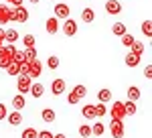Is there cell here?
Masks as SVG:
<instances>
[{"instance_id":"cell-1","label":"cell","mask_w":152,"mask_h":138,"mask_svg":"<svg viewBox=\"0 0 152 138\" xmlns=\"http://www.w3.org/2000/svg\"><path fill=\"white\" fill-rule=\"evenodd\" d=\"M28 21V10L24 8L23 4L12 6L10 8V23H26Z\"/></svg>"},{"instance_id":"cell-33","label":"cell","mask_w":152,"mask_h":138,"mask_svg":"<svg viewBox=\"0 0 152 138\" xmlns=\"http://www.w3.org/2000/svg\"><path fill=\"white\" fill-rule=\"evenodd\" d=\"M79 134H81V138H89L91 136V126H87V124L79 126Z\"/></svg>"},{"instance_id":"cell-8","label":"cell","mask_w":152,"mask_h":138,"mask_svg":"<svg viewBox=\"0 0 152 138\" xmlns=\"http://www.w3.org/2000/svg\"><path fill=\"white\" fill-rule=\"evenodd\" d=\"M65 87H67V83H65V79H61V77L53 79V83H51V92H53V95H61V93L65 92Z\"/></svg>"},{"instance_id":"cell-10","label":"cell","mask_w":152,"mask_h":138,"mask_svg":"<svg viewBox=\"0 0 152 138\" xmlns=\"http://www.w3.org/2000/svg\"><path fill=\"white\" fill-rule=\"evenodd\" d=\"M105 12L107 14H120L122 12V4H120V0H107L105 2Z\"/></svg>"},{"instance_id":"cell-18","label":"cell","mask_w":152,"mask_h":138,"mask_svg":"<svg viewBox=\"0 0 152 138\" xmlns=\"http://www.w3.org/2000/svg\"><path fill=\"white\" fill-rule=\"evenodd\" d=\"M140 59H142L140 55H136V53H132V51H130L124 61H126V65H128V67H136V65L140 63Z\"/></svg>"},{"instance_id":"cell-26","label":"cell","mask_w":152,"mask_h":138,"mask_svg":"<svg viewBox=\"0 0 152 138\" xmlns=\"http://www.w3.org/2000/svg\"><path fill=\"white\" fill-rule=\"evenodd\" d=\"M23 53H24V61H33V59H37V49L35 47H26Z\"/></svg>"},{"instance_id":"cell-29","label":"cell","mask_w":152,"mask_h":138,"mask_svg":"<svg viewBox=\"0 0 152 138\" xmlns=\"http://www.w3.org/2000/svg\"><path fill=\"white\" fill-rule=\"evenodd\" d=\"M142 33L146 34V37H148V39H150V37H152V21H150V18H148V21H144V23H142Z\"/></svg>"},{"instance_id":"cell-14","label":"cell","mask_w":152,"mask_h":138,"mask_svg":"<svg viewBox=\"0 0 152 138\" xmlns=\"http://www.w3.org/2000/svg\"><path fill=\"white\" fill-rule=\"evenodd\" d=\"M28 93H31L33 98H41V95L45 93V85H43V83H31V90H28Z\"/></svg>"},{"instance_id":"cell-19","label":"cell","mask_w":152,"mask_h":138,"mask_svg":"<svg viewBox=\"0 0 152 138\" xmlns=\"http://www.w3.org/2000/svg\"><path fill=\"white\" fill-rule=\"evenodd\" d=\"M41 118L47 122V124H51V122H55V110L53 108H45L43 112H41Z\"/></svg>"},{"instance_id":"cell-27","label":"cell","mask_w":152,"mask_h":138,"mask_svg":"<svg viewBox=\"0 0 152 138\" xmlns=\"http://www.w3.org/2000/svg\"><path fill=\"white\" fill-rule=\"evenodd\" d=\"M112 33L118 34V37H122L124 33H128V31H126V24H124V23H116L114 26H112Z\"/></svg>"},{"instance_id":"cell-36","label":"cell","mask_w":152,"mask_h":138,"mask_svg":"<svg viewBox=\"0 0 152 138\" xmlns=\"http://www.w3.org/2000/svg\"><path fill=\"white\" fill-rule=\"evenodd\" d=\"M67 104H71V106L79 104V95H77L75 92H69V95H67Z\"/></svg>"},{"instance_id":"cell-16","label":"cell","mask_w":152,"mask_h":138,"mask_svg":"<svg viewBox=\"0 0 152 138\" xmlns=\"http://www.w3.org/2000/svg\"><path fill=\"white\" fill-rule=\"evenodd\" d=\"M81 114L85 120H95V112H94V104H85L81 108Z\"/></svg>"},{"instance_id":"cell-9","label":"cell","mask_w":152,"mask_h":138,"mask_svg":"<svg viewBox=\"0 0 152 138\" xmlns=\"http://www.w3.org/2000/svg\"><path fill=\"white\" fill-rule=\"evenodd\" d=\"M4 120H6L10 126H18V124H23V114H20V110H14L10 114H6Z\"/></svg>"},{"instance_id":"cell-46","label":"cell","mask_w":152,"mask_h":138,"mask_svg":"<svg viewBox=\"0 0 152 138\" xmlns=\"http://www.w3.org/2000/svg\"><path fill=\"white\" fill-rule=\"evenodd\" d=\"M28 2H31V4H39L41 0H28Z\"/></svg>"},{"instance_id":"cell-12","label":"cell","mask_w":152,"mask_h":138,"mask_svg":"<svg viewBox=\"0 0 152 138\" xmlns=\"http://www.w3.org/2000/svg\"><path fill=\"white\" fill-rule=\"evenodd\" d=\"M18 41V31L16 29H6L4 31V43H16Z\"/></svg>"},{"instance_id":"cell-42","label":"cell","mask_w":152,"mask_h":138,"mask_svg":"<svg viewBox=\"0 0 152 138\" xmlns=\"http://www.w3.org/2000/svg\"><path fill=\"white\" fill-rule=\"evenodd\" d=\"M144 75H146L148 79H150V77H152V65H148V67L144 69Z\"/></svg>"},{"instance_id":"cell-44","label":"cell","mask_w":152,"mask_h":138,"mask_svg":"<svg viewBox=\"0 0 152 138\" xmlns=\"http://www.w3.org/2000/svg\"><path fill=\"white\" fill-rule=\"evenodd\" d=\"M4 45V29H2V26H0V47Z\"/></svg>"},{"instance_id":"cell-45","label":"cell","mask_w":152,"mask_h":138,"mask_svg":"<svg viewBox=\"0 0 152 138\" xmlns=\"http://www.w3.org/2000/svg\"><path fill=\"white\" fill-rule=\"evenodd\" d=\"M53 138H67L65 134H53Z\"/></svg>"},{"instance_id":"cell-25","label":"cell","mask_w":152,"mask_h":138,"mask_svg":"<svg viewBox=\"0 0 152 138\" xmlns=\"http://www.w3.org/2000/svg\"><path fill=\"white\" fill-rule=\"evenodd\" d=\"M130 51L142 57V55H144V43H138V41H134V43L130 45Z\"/></svg>"},{"instance_id":"cell-22","label":"cell","mask_w":152,"mask_h":138,"mask_svg":"<svg viewBox=\"0 0 152 138\" xmlns=\"http://www.w3.org/2000/svg\"><path fill=\"white\" fill-rule=\"evenodd\" d=\"M140 90H138V87H136V85H130L128 87V100H132V102H138V100H140Z\"/></svg>"},{"instance_id":"cell-5","label":"cell","mask_w":152,"mask_h":138,"mask_svg":"<svg viewBox=\"0 0 152 138\" xmlns=\"http://www.w3.org/2000/svg\"><path fill=\"white\" fill-rule=\"evenodd\" d=\"M110 130H112V136H114V138H122V136H124V120H116V118H112Z\"/></svg>"},{"instance_id":"cell-17","label":"cell","mask_w":152,"mask_h":138,"mask_svg":"<svg viewBox=\"0 0 152 138\" xmlns=\"http://www.w3.org/2000/svg\"><path fill=\"white\" fill-rule=\"evenodd\" d=\"M57 31H59V18H55V16L47 18V33L49 34H55Z\"/></svg>"},{"instance_id":"cell-39","label":"cell","mask_w":152,"mask_h":138,"mask_svg":"<svg viewBox=\"0 0 152 138\" xmlns=\"http://www.w3.org/2000/svg\"><path fill=\"white\" fill-rule=\"evenodd\" d=\"M37 138H53V132H49V130H41V132H37Z\"/></svg>"},{"instance_id":"cell-13","label":"cell","mask_w":152,"mask_h":138,"mask_svg":"<svg viewBox=\"0 0 152 138\" xmlns=\"http://www.w3.org/2000/svg\"><path fill=\"white\" fill-rule=\"evenodd\" d=\"M26 100H24V93H16V95H12V108L14 110H23Z\"/></svg>"},{"instance_id":"cell-34","label":"cell","mask_w":152,"mask_h":138,"mask_svg":"<svg viewBox=\"0 0 152 138\" xmlns=\"http://www.w3.org/2000/svg\"><path fill=\"white\" fill-rule=\"evenodd\" d=\"M20 138H37V130L35 128H24Z\"/></svg>"},{"instance_id":"cell-24","label":"cell","mask_w":152,"mask_h":138,"mask_svg":"<svg viewBox=\"0 0 152 138\" xmlns=\"http://www.w3.org/2000/svg\"><path fill=\"white\" fill-rule=\"evenodd\" d=\"M6 73H8V75H18V73H20V63L10 61V63H8V67H6Z\"/></svg>"},{"instance_id":"cell-41","label":"cell","mask_w":152,"mask_h":138,"mask_svg":"<svg viewBox=\"0 0 152 138\" xmlns=\"http://www.w3.org/2000/svg\"><path fill=\"white\" fill-rule=\"evenodd\" d=\"M6 114H8L6 106H4V104H0V120H4V118H6Z\"/></svg>"},{"instance_id":"cell-32","label":"cell","mask_w":152,"mask_h":138,"mask_svg":"<svg viewBox=\"0 0 152 138\" xmlns=\"http://www.w3.org/2000/svg\"><path fill=\"white\" fill-rule=\"evenodd\" d=\"M59 63H61V61H59V57H55V55H51V57L47 59V67L49 69H57Z\"/></svg>"},{"instance_id":"cell-21","label":"cell","mask_w":152,"mask_h":138,"mask_svg":"<svg viewBox=\"0 0 152 138\" xmlns=\"http://www.w3.org/2000/svg\"><path fill=\"white\" fill-rule=\"evenodd\" d=\"M94 112H95V118H104V116L107 114V106H105L104 102L95 104V106H94Z\"/></svg>"},{"instance_id":"cell-11","label":"cell","mask_w":152,"mask_h":138,"mask_svg":"<svg viewBox=\"0 0 152 138\" xmlns=\"http://www.w3.org/2000/svg\"><path fill=\"white\" fill-rule=\"evenodd\" d=\"M10 23V6L8 4H0V24Z\"/></svg>"},{"instance_id":"cell-7","label":"cell","mask_w":152,"mask_h":138,"mask_svg":"<svg viewBox=\"0 0 152 138\" xmlns=\"http://www.w3.org/2000/svg\"><path fill=\"white\" fill-rule=\"evenodd\" d=\"M16 85H18V93H28V90H31V77L28 75H18Z\"/></svg>"},{"instance_id":"cell-20","label":"cell","mask_w":152,"mask_h":138,"mask_svg":"<svg viewBox=\"0 0 152 138\" xmlns=\"http://www.w3.org/2000/svg\"><path fill=\"white\" fill-rule=\"evenodd\" d=\"M124 112H126V116H134L136 112H138V108H136V102H132V100H126V102H124Z\"/></svg>"},{"instance_id":"cell-4","label":"cell","mask_w":152,"mask_h":138,"mask_svg":"<svg viewBox=\"0 0 152 138\" xmlns=\"http://www.w3.org/2000/svg\"><path fill=\"white\" fill-rule=\"evenodd\" d=\"M53 12H55V18H69V14H71V8L65 4V2H59V4H55V8H53Z\"/></svg>"},{"instance_id":"cell-43","label":"cell","mask_w":152,"mask_h":138,"mask_svg":"<svg viewBox=\"0 0 152 138\" xmlns=\"http://www.w3.org/2000/svg\"><path fill=\"white\" fill-rule=\"evenodd\" d=\"M24 0H6V4H12V6H18V4H23Z\"/></svg>"},{"instance_id":"cell-3","label":"cell","mask_w":152,"mask_h":138,"mask_svg":"<svg viewBox=\"0 0 152 138\" xmlns=\"http://www.w3.org/2000/svg\"><path fill=\"white\" fill-rule=\"evenodd\" d=\"M107 114L116 120H124L126 118V112H124V102H114L112 104V110H107Z\"/></svg>"},{"instance_id":"cell-2","label":"cell","mask_w":152,"mask_h":138,"mask_svg":"<svg viewBox=\"0 0 152 138\" xmlns=\"http://www.w3.org/2000/svg\"><path fill=\"white\" fill-rule=\"evenodd\" d=\"M41 73H43V63L39 59L28 61V77L31 79H37V77H41Z\"/></svg>"},{"instance_id":"cell-37","label":"cell","mask_w":152,"mask_h":138,"mask_svg":"<svg viewBox=\"0 0 152 138\" xmlns=\"http://www.w3.org/2000/svg\"><path fill=\"white\" fill-rule=\"evenodd\" d=\"M12 61L23 63V61H24V53H23V51H16V53H14V57H12Z\"/></svg>"},{"instance_id":"cell-23","label":"cell","mask_w":152,"mask_h":138,"mask_svg":"<svg viewBox=\"0 0 152 138\" xmlns=\"http://www.w3.org/2000/svg\"><path fill=\"white\" fill-rule=\"evenodd\" d=\"M97 100H99V102H104V104H107L110 100H112V92H110L107 87L99 90V92H97Z\"/></svg>"},{"instance_id":"cell-28","label":"cell","mask_w":152,"mask_h":138,"mask_svg":"<svg viewBox=\"0 0 152 138\" xmlns=\"http://www.w3.org/2000/svg\"><path fill=\"white\" fill-rule=\"evenodd\" d=\"M104 132H105V126L102 122H95L94 126H91V134H94V136H102Z\"/></svg>"},{"instance_id":"cell-38","label":"cell","mask_w":152,"mask_h":138,"mask_svg":"<svg viewBox=\"0 0 152 138\" xmlns=\"http://www.w3.org/2000/svg\"><path fill=\"white\" fill-rule=\"evenodd\" d=\"M18 75H28V61H23L20 63V73Z\"/></svg>"},{"instance_id":"cell-40","label":"cell","mask_w":152,"mask_h":138,"mask_svg":"<svg viewBox=\"0 0 152 138\" xmlns=\"http://www.w3.org/2000/svg\"><path fill=\"white\" fill-rule=\"evenodd\" d=\"M10 61H12V59H8V57H0V67H2V69H6Z\"/></svg>"},{"instance_id":"cell-6","label":"cell","mask_w":152,"mask_h":138,"mask_svg":"<svg viewBox=\"0 0 152 138\" xmlns=\"http://www.w3.org/2000/svg\"><path fill=\"white\" fill-rule=\"evenodd\" d=\"M77 23L73 21V18H65V23H63V34H67V37H73V34H77Z\"/></svg>"},{"instance_id":"cell-30","label":"cell","mask_w":152,"mask_h":138,"mask_svg":"<svg viewBox=\"0 0 152 138\" xmlns=\"http://www.w3.org/2000/svg\"><path fill=\"white\" fill-rule=\"evenodd\" d=\"M134 41H136V39H134V34H130V33L122 34V45H124V47H128V49H130V45H132Z\"/></svg>"},{"instance_id":"cell-35","label":"cell","mask_w":152,"mask_h":138,"mask_svg":"<svg viewBox=\"0 0 152 138\" xmlns=\"http://www.w3.org/2000/svg\"><path fill=\"white\" fill-rule=\"evenodd\" d=\"M23 45H24V49H26V47H35V37H33V34H24Z\"/></svg>"},{"instance_id":"cell-31","label":"cell","mask_w":152,"mask_h":138,"mask_svg":"<svg viewBox=\"0 0 152 138\" xmlns=\"http://www.w3.org/2000/svg\"><path fill=\"white\" fill-rule=\"evenodd\" d=\"M73 92H75L77 95H79V100H83V98L87 95V87H85V85H79V83H77V85L73 87Z\"/></svg>"},{"instance_id":"cell-15","label":"cell","mask_w":152,"mask_h":138,"mask_svg":"<svg viewBox=\"0 0 152 138\" xmlns=\"http://www.w3.org/2000/svg\"><path fill=\"white\" fill-rule=\"evenodd\" d=\"M81 21H83V23H87V24L94 23V21H95V10H94V8H83V10H81Z\"/></svg>"}]
</instances>
